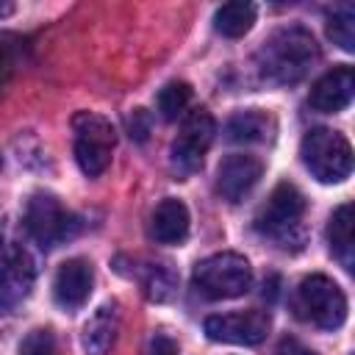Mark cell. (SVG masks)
<instances>
[{"instance_id":"1","label":"cell","mask_w":355,"mask_h":355,"mask_svg":"<svg viewBox=\"0 0 355 355\" xmlns=\"http://www.w3.org/2000/svg\"><path fill=\"white\" fill-rule=\"evenodd\" d=\"M316 61H319L316 39L311 36V31H305L300 25H288V28L275 31L261 44V50L255 55L258 75L275 86L300 83L313 69Z\"/></svg>"},{"instance_id":"2","label":"cell","mask_w":355,"mask_h":355,"mask_svg":"<svg viewBox=\"0 0 355 355\" xmlns=\"http://www.w3.org/2000/svg\"><path fill=\"white\" fill-rule=\"evenodd\" d=\"M302 216H305V197L291 183H277L266 202L255 214V230L263 239H272L283 250L302 247Z\"/></svg>"},{"instance_id":"3","label":"cell","mask_w":355,"mask_h":355,"mask_svg":"<svg viewBox=\"0 0 355 355\" xmlns=\"http://www.w3.org/2000/svg\"><path fill=\"white\" fill-rule=\"evenodd\" d=\"M300 155L305 169L319 183H341L352 172V147L349 141L330 128H313L302 136Z\"/></svg>"},{"instance_id":"4","label":"cell","mask_w":355,"mask_h":355,"mask_svg":"<svg viewBox=\"0 0 355 355\" xmlns=\"http://www.w3.org/2000/svg\"><path fill=\"white\" fill-rule=\"evenodd\" d=\"M191 286L205 300H233L252 286V269L239 252H216L194 266Z\"/></svg>"},{"instance_id":"5","label":"cell","mask_w":355,"mask_h":355,"mask_svg":"<svg viewBox=\"0 0 355 355\" xmlns=\"http://www.w3.org/2000/svg\"><path fill=\"white\" fill-rule=\"evenodd\" d=\"M294 311L300 319L322 330H336L347 319V297L327 275H311L297 286Z\"/></svg>"},{"instance_id":"6","label":"cell","mask_w":355,"mask_h":355,"mask_svg":"<svg viewBox=\"0 0 355 355\" xmlns=\"http://www.w3.org/2000/svg\"><path fill=\"white\" fill-rule=\"evenodd\" d=\"M72 133H75V161L80 172L89 178L103 175L116 144L114 125L100 114L78 111L72 116Z\"/></svg>"},{"instance_id":"7","label":"cell","mask_w":355,"mask_h":355,"mask_svg":"<svg viewBox=\"0 0 355 355\" xmlns=\"http://www.w3.org/2000/svg\"><path fill=\"white\" fill-rule=\"evenodd\" d=\"M25 227L36 239L39 247L53 250V247L69 241L78 233L80 222H78L75 214H69L58 202V197L44 194V191H36L28 200V205H25Z\"/></svg>"},{"instance_id":"8","label":"cell","mask_w":355,"mask_h":355,"mask_svg":"<svg viewBox=\"0 0 355 355\" xmlns=\"http://www.w3.org/2000/svg\"><path fill=\"white\" fill-rule=\"evenodd\" d=\"M216 122L205 108L189 111V116L180 125L178 139L172 141V166L180 175H191L202 166V158L214 141Z\"/></svg>"},{"instance_id":"9","label":"cell","mask_w":355,"mask_h":355,"mask_svg":"<svg viewBox=\"0 0 355 355\" xmlns=\"http://www.w3.org/2000/svg\"><path fill=\"white\" fill-rule=\"evenodd\" d=\"M269 313L266 311H236V313H214L205 319V336L222 344H241L255 347L269 333Z\"/></svg>"},{"instance_id":"10","label":"cell","mask_w":355,"mask_h":355,"mask_svg":"<svg viewBox=\"0 0 355 355\" xmlns=\"http://www.w3.org/2000/svg\"><path fill=\"white\" fill-rule=\"evenodd\" d=\"M33 261L17 244H0V313L14 311L33 286Z\"/></svg>"},{"instance_id":"11","label":"cell","mask_w":355,"mask_h":355,"mask_svg":"<svg viewBox=\"0 0 355 355\" xmlns=\"http://www.w3.org/2000/svg\"><path fill=\"white\" fill-rule=\"evenodd\" d=\"M263 175V164L255 155H227L216 169V191L227 202H241Z\"/></svg>"},{"instance_id":"12","label":"cell","mask_w":355,"mask_h":355,"mask_svg":"<svg viewBox=\"0 0 355 355\" xmlns=\"http://www.w3.org/2000/svg\"><path fill=\"white\" fill-rule=\"evenodd\" d=\"M92 283H94V272L92 263L86 258H69L58 266L55 280H53V297L64 311H75L80 308L89 294H92Z\"/></svg>"},{"instance_id":"13","label":"cell","mask_w":355,"mask_h":355,"mask_svg":"<svg viewBox=\"0 0 355 355\" xmlns=\"http://www.w3.org/2000/svg\"><path fill=\"white\" fill-rule=\"evenodd\" d=\"M355 94V75L349 67H336L327 75H322L308 94V105L322 114H338L352 103Z\"/></svg>"},{"instance_id":"14","label":"cell","mask_w":355,"mask_h":355,"mask_svg":"<svg viewBox=\"0 0 355 355\" xmlns=\"http://www.w3.org/2000/svg\"><path fill=\"white\" fill-rule=\"evenodd\" d=\"M150 236L161 244H180L189 236V208L175 197L161 200L150 216Z\"/></svg>"},{"instance_id":"15","label":"cell","mask_w":355,"mask_h":355,"mask_svg":"<svg viewBox=\"0 0 355 355\" xmlns=\"http://www.w3.org/2000/svg\"><path fill=\"white\" fill-rule=\"evenodd\" d=\"M119 330V308L116 302H105L100 305L89 322L83 324V349L89 355H105L116 338Z\"/></svg>"},{"instance_id":"16","label":"cell","mask_w":355,"mask_h":355,"mask_svg":"<svg viewBox=\"0 0 355 355\" xmlns=\"http://www.w3.org/2000/svg\"><path fill=\"white\" fill-rule=\"evenodd\" d=\"M272 130H275V122L261 108L239 111L225 125V136L233 144H261V141H266L272 136Z\"/></svg>"},{"instance_id":"17","label":"cell","mask_w":355,"mask_h":355,"mask_svg":"<svg viewBox=\"0 0 355 355\" xmlns=\"http://www.w3.org/2000/svg\"><path fill=\"white\" fill-rule=\"evenodd\" d=\"M327 241H330L333 258H336L347 272H352V266H355V258H352V252H355V239H352V205H349V202H344V205H338V208L333 211L330 225H327Z\"/></svg>"},{"instance_id":"18","label":"cell","mask_w":355,"mask_h":355,"mask_svg":"<svg viewBox=\"0 0 355 355\" xmlns=\"http://www.w3.org/2000/svg\"><path fill=\"white\" fill-rule=\"evenodd\" d=\"M252 22H255V6L252 3H225L214 14L216 33H222L227 39L244 36L252 28Z\"/></svg>"},{"instance_id":"19","label":"cell","mask_w":355,"mask_h":355,"mask_svg":"<svg viewBox=\"0 0 355 355\" xmlns=\"http://www.w3.org/2000/svg\"><path fill=\"white\" fill-rule=\"evenodd\" d=\"M327 36L341 50H347V53L355 50V8L349 3H341V6H336L330 11V17H327Z\"/></svg>"},{"instance_id":"20","label":"cell","mask_w":355,"mask_h":355,"mask_svg":"<svg viewBox=\"0 0 355 355\" xmlns=\"http://www.w3.org/2000/svg\"><path fill=\"white\" fill-rule=\"evenodd\" d=\"M141 286H144L147 300H153V302H166V300H172V294H175V288H178V280H175V275H172V269H169L166 263H150V266L144 269Z\"/></svg>"},{"instance_id":"21","label":"cell","mask_w":355,"mask_h":355,"mask_svg":"<svg viewBox=\"0 0 355 355\" xmlns=\"http://www.w3.org/2000/svg\"><path fill=\"white\" fill-rule=\"evenodd\" d=\"M189 100H191V89H189V83H183V80H172V83H166L161 92H158V114L166 119V122H175L183 111H186V105H189Z\"/></svg>"},{"instance_id":"22","label":"cell","mask_w":355,"mask_h":355,"mask_svg":"<svg viewBox=\"0 0 355 355\" xmlns=\"http://www.w3.org/2000/svg\"><path fill=\"white\" fill-rule=\"evenodd\" d=\"M19 355H58V344L53 330L36 327L19 341Z\"/></svg>"},{"instance_id":"23","label":"cell","mask_w":355,"mask_h":355,"mask_svg":"<svg viewBox=\"0 0 355 355\" xmlns=\"http://www.w3.org/2000/svg\"><path fill=\"white\" fill-rule=\"evenodd\" d=\"M150 128H153V119H150V114H147L144 108H136V111L128 116V133H130V139L144 141V139L150 136Z\"/></svg>"},{"instance_id":"24","label":"cell","mask_w":355,"mask_h":355,"mask_svg":"<svg viewBox=\"0 0 355 355\" xmlns=\"http://www.w3.org/2000/svg\"><path fill=\"white\" fill-rule=\"evenodd\" d=\"M17 69V50L8 44V39L0 42V89L8 83V78Z\"/></svg>"},{"instance_id":"25","label":"cell","mask_w":355,"mask_h":355,"mask_svg":"<svg viewBox=\"0 0 355 355\" xmlns=\"http://www.w3.org/2000/svg\"><path fill=\"white\" fill-rule=\"evenodd\" d=\"M150 355H180V352H178V344L166 333H155V338L150 344Z\"/></svg>"},{"instance_id":"26","label":"cell","mask_w":355,"mask_h":355,"mask_svg":"<svg viewBox=\"0 0 355 355\" xmlns=\"http://www.w3.org/2000/svg\"><path fill=\"white\" fill-rule=\"evenodd\" d=\"M275 355H316L313 349H308V347H302L300 341H294V338H286L280 347H277V352Z\"/></svg>"},{"instance_id":"27","label":"cell","mask_w":355,"mask_h":355,"mask_svg":"<svg viewBox=\"0 0 355 355\" xmlns=\"http://www.w3.org/2000/svg\"><path fill=\"white\" fill-rule=\"evenodd\" d=\"M14 11V6H0V17H6V14H11Z\"/></svg>"}]
</instances>
